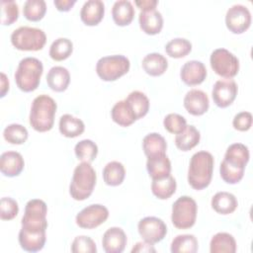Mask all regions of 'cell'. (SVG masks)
Returning a JSON list of instances; mask_svg holds the SVG:
<instances>
[{
	"label": "cell",
	"mask_w": 253,
	"mask_h": 253,
	"mask_svg": "<svg viewBox=\"0 0 253 253\" xmlns=\"http://www.w3.org/2000/svg\"><path fill=\"white\" fill-rule=\"evenodd\" d=\"M249 149L243 143L230 144L219 166L222 180L228 184H236L244 176L245 167L249 161Z\"/></svg>",
	"instance_id": "obj_1"
},
{
	"label": "cell",
	"mask_w": 253,
	"mask_h": 253,
	"mask_svg": "<svg viewBox=\"0 0 253 253\" xmlns=\"http://www.w3.org/2000/svg\"><path fill=\"white\" fill-rule=\"evenodd\" d=\"M214 160L213 156L205 150L196 152L190 160L188 169V182L195 190L207 188L212 178Z\"/></svg>",
	"instance_id": "obj_2"
},
{
	"label": "cell",
	"mask_w": 253,
	"mask_h": 253,
	"mask_svg": "<svg viewBox=\"0 0 253 253\" xmlns=\"http://www.w3.org/2000/svg\"><path fill=\"white\" fill-rule=\"evenodd\" d=\"M56 109L55 101L48 95L42 94L36 97L33 100L29 116L31 126L39 132L50 130L54 124Z\"/></svg>",
	"instance_id": "obj_3"
},
{
	"label": "cell",
	"mask_w": 253,
	"mask_h": 253,
	"mask_svg": "<svg viewBox=\"0 0 253 253\" xmlns=\"http://www.w3.org/2000/svg\"><path fill=\"white\" fill-rule=\"evenodd\" d=\"M97 175L94 168L89 162L78 164L72 175L69 185V194L76 201H84L93 193L96 185Z\"/></svg>",
	"instance_id": "obj_4"
},
{
	"label": "cell",
	"mask_w": 253,
	"mask_h": 253,
	"mask_svg": "<svg viewBox=\"0 0 253 253\" xmlns=\"http://www.w3.org/2000/svg\"><path fill=\"white\" fill-rule=\"evenodd\" d=\"M43 66L36 57H25L20 60L14 77L18 88L23 92L35 91L41 82Z\"/></svg>",
	"instance_id": "obj_5"
},
{
	"label": "cell",
	"mask_w": 253,
	"mask_h": 253,
	"mask_svg": "<svg viewBox=\"0 0 253 253\" xmlns=\"http://www.w3.org/2000/svg\"><path fill=\"white\" fill-rule=\"evenodd\" d=\"M11 42L19 50L38 51L44 46L46 36L41 29L23 26L13 31L11 34Z\"/></svg>",
	"instance_id": "obj_6"
},
{
	"label": "cell",
	"mask_w": 253,
	"mask_h": 253,
	"mask_svg": "<svg viewBox=\"0 0 253 253\" xmlns=\"http://www.w3.org/2000/svg\"><path fill=\"white\" fill-rule=\"evenodd\" d=\"M46 213L47 207L42 200H30L25 207V212L21 220V229L34 232H45L47 228Z\"/></svg>",
	"instance_id": "obj_7"
},
{
	"label": "cell",
	"mask_w": 253,
	"mask_h": 253,
	"mask_svg": "<svg viewBox=\"0 0 253 253\" xmlns=\"http://www.w3.org/2000/svg\"><path fill=\"white\" fill-rule=\"evenodd\" d=\"M198 206L196 201L189 196L178 198L172 206L171 221L179 229L191 228L197 218Z\"/></svg>",
	"instance_id": "obj_8"
},
{
	"label": "cell",
	"mask_w": 253,
	"mask_h": 253,
	"mask_svg": "<svg viewBox=\"0 0 253 253\" xmlns=\"http://www.w3.org/2000/svg\"><path fill=\"white\" fill-rule=\"evenodd\" d=\"M129 67V59L125 55H108L101 57L97 61L96 72L97 75L104 81H115L126 74Z\"/></svg>",
	"instance_id": "obj_9"
},
{
	"label": "cell",
	"mask_w": 253,
	"mask_h": 253,
	"mask_svg": "<svg viewBox=\"0 0 253 253\" xmlns=\"http://www.w3.org/2000/svg\"><path fill=\"white\" fill-rule=\"evenodd\" d=\"M210 62L212 70L226 79L236 76L239 71L238 58L226 48L214 49L211 54Z\"/></svg>",
	"instance_id": "obj_10"
},
{
	"label": "cell",
	"mask_w": 253,
	"mask_h": 253,
	"mask_svg": "<svg viewBox=\"0 0 253 253\" xmlns=\"http://www.w3.org/2000/svg\"><path fill=\"white\" fill-rule=\"evenodd\" d=\"M109 217L108 209L100 204H93L80 211L76 217V224L81 228L93 229L104 223Z\"/></svg>",
	"instance_id": "obj_11"
},
{
	"label": "cell",
	"mask_w": 253,
	"mask_h": 253,
	"mask_svg": "<svg viewBox=\"0 0 253 253\" xmlns=\"http://www.w3.org/2000/svg\"><path fill=\"white\" fill-rule=\"evenodd\" d=\"M137 229L141 238L151 244L160 242L167 233L165 222L156 216H146L141 218L138 221Z\"/></svg>",
	"instance_id": "obj_12"
},
{
	"label": "cell",
	"mask_w": 253,
	"mask_h": 253,
	"mask_svg": "<svg viewBox=\"0 0 253 253\" xmlns=\"http://www.w3.org/2000/svg\"><path fill=\"white\" fill-rule=\"evenodd\" d=\"M225 25L233 34H242L251 25V14L249 9L242 4L232 5L225 14Z\"/></svg>",
	"instance_id": "obj_13"
},
{
	"label": "cell",
	"mask_w": 253,
	"mask_h": 253,
	"mask_svg": "<svg viewBox=\"0 0 253 253\" xmlns=\"http://www.w3.org/2000/svg\"><path fill=\"white\" fill-rule=\"evenodd\" d=\"M237 91L238 86L233 79H220L214 83L211 97L217 107L226 108L235 100Z\"/></svg>",
	"instance_id": "obj_14"
},
{
	"label": "cell",
	"mask_w": 253,
	"mask_h": 253,
	"mask_svg": "<svg viewBox=\"0 0 253 253\" xmlns=\"http://www.w3.org/2000/svg\"><path fill=\"white\" fill-rule=\"evenodd\" d=\"M207 75L208 72L205 64L199 60L187 61L180 71L181 80L189 86H196L203 83Z\"/></svg>",
	"instance_id": "obj_15"
},
{
	"label": "cell",
	"mask_w": 253,
	"mask_h": 253,
	"mask_svg": "<svg viewBox=\"0 0 253 253\" xmlns=\"http://www.w3.org/2000/svg\"><path fill=\"white\" fill-rule=\"evenodd\" d=\"M187 112L193 116H202L209 110L210 101L208 95L199 89L188 91L183 101Z\"/></svg>",
	"instance_id": "obj_16"
},
{
	"label": "cell",
	"mask_w": 253,
	"mask_h": 253,
	"mask_svg": "<svg viewBox=\"0 0 253 253\" xmlns=\"http://www.w3.org/2000/svg\"><path fill=\"white\" fill-rule=\"evenodd\" d=\"M127 242L126 235L121 227L113 226L107 229L102 238V245L107 253H121Z\"/></svg>",
	"instance_id": "obj_17"
},
{
	"label": "cell",
	"mask_w": 253,
	"mask_h": 253,
	"mask_svg": "<svg viewBox=\"0 0 253 253\" xmlns=\"http://www.w3.org/2000/svg\"><path fill=\"white\" fill-rule=\"evenodd\" d=\"M25 166L23 156L17 151H6L0 157V171L7 177L20 175Z\"/></svg>",
	"instance_id": "obj_18"
},
{
	"label": "cell",
	"mask_w": 253,
	"mask_h": 253,
	"mask_svg": "<svg viewBox=\"0 0 253 253\" xmlns=\"http://www.w3.org/2000/svg\"><path fill=\"white\" fill-rule=\"evenodd\" d=\"M146 169L152 180L162 179L170 175L171 162L166 153L148 156L146 161Z\"/></svg>",
	"instance_id": "obj_19"
},
{
	"label": "cell",
	"mask_w": 253,
	"mask_h": 253,
	"mask_svg": "<svg viewBox=\"0 0 253 253\" xmlns=\"http://www.w3.org/2000/svg\"><path fill=\"white\" fill-rule=\"evenodd\" d=\"M105 14V5L101 0H88L86 1L80 11L81 21L86 26L98 25Z\"/></svg>",
	"instance_id": "obj_20"
},
{
	"label": "cell",
	"mask_w": 253,
	"mask_h": 253,
	"mask_svg": "<svg viewBox=\"0 0 253 253\" xmlns=\"http://www.w3.org/2000/svg\"><path fill=\"white\" fill-rule=\"evenodd\" d=\"M138 23L140 29L145 34L152 36L161 32L163 28V17L156 9L141 11L138 16Z\"/></svg>",
	"instance_id": "obj_21"
},
{
	"label": "cell",
	"mask_w": 253,
	"mask_h": 253,
	"mask_svg": "<svg viewBox=\"0 0 253 253\" xmlns=\"http://www.w3.org/2000/svg\"><path fill=\"white\" fill-rule=\"evenodd\" d=\"M18 239L23 250L28 252H38L43 248L46 236L45 232H32L20 229Z\"/></svg>",
	"instance_id": "obj_22"
},
{
	"label": "cell",
	"mask_w": 253,
	"mask_h": 253,
	"mask_svg": "<svg viewBox=\"0 0 253 253\" xmlns=\"http://www.w3.org/2000/svg\"><path fill=\"white\" fill-rule=\"evenodd\" d=\"M70 82V74L67 68L63 66H53L46 75L48 87L55 92H63L67 89Z\"/></svg>",
	"instance_id": "obj_23"
},
{
	"label": "cell",
	"mask_w": 253,
	"mask_h": 253,
	"mask_svg": "<svg viewBox=\"0 0 253 253\" xmlns=\"http://www.w3.org/2000/svg\"><path fill=\"white\" fill-rule=\"evenodd\" d=\"M111 116L112 120L121 126H128L136 121V117L126 99L117 102L113 106Z\"/></svg>",
	"instance_id": "obj_24"
},
{
	"label": "cell",
	"mask_w": 253,
	"mask_h": 253,
	"mask_svg": "<svg viewBox=\"0 0 253 253\" xmlns=\"http://www.w3.org/2000/svg\"><path fill=\"white\" fill-rule=\"evenodd\" d=\"M112 16L118 26L129 25L134 17V8L131 2L128 0L116 1L112 8Z\"/></svg>",
	"instance_id": "obj_25"
},
{
	"label": "cell",
	"mask_w": 253,
	"mask_h": 253,
	"mask_svg": "<svg viewBox=\"0 0 253 253\" xmlns=\"http://www.w3.org/2000/svg\"><path fill=\"white\" fill-rule=\"evenodd\" d=\"M141 65L143 70L150 76H160L168 68V60L164 55L158 52H152L146 54Z\"/></svg>",
	"instance_id": "obj_26"
},
{
	"label": "cell",
	"mask_w": 253,
	"mask_h": 253,
	"mask_svg": "<svg viewBox=\"0 0 253 253\" xmlns=\"http://www.w3.org/2000/svg\"><path fill=\"white\" fill-rule=\"evenodd\" d=\"M211 208L220 214H229L233 212L237 206L238 202L236 197L228 192H217L211 201Z\"/></svg>",
	"instance_id": "obj_27"
},
{
	"label": "cell",
	"mask_w": 253,
	"mask_h": 253,
	"mask_svg": "<svg viewBox=\"0 0 253 253\" xmlns=\"http://www.w3.org/2000/svg\"><path fill=\"white\" fill-rule=\"evenodd\" d=\"M58 127L62 135H64L65 137L73 138L83 133L85 129V125L82 120L70 114H64L59 119Z\"/></svg>",
	"instance_id": "obj_28"
},
{
	"label": "cell",
	"mask_w": 253,
	"mask_h": 253,
	"mask_svg": "<svg viewBox=\"0 0 253 253\" xmlns=\"http://www.w3.org/2000/svg\"><path fill=\"white\" fill-rule=\"evenodd\" d=\"M211 253H234L236 252V241L227 232H218L212 236L210 242Z\"/></svg>",
	"instance_id": "obj_29"
},
{
	"label": "cell",
	"mask_w": 253,
	"mask_h": 253,
	"mask_svg": "<svg viewBox=\"0 0 253 253\" xmlns=\"http://www.w3.org/2000/svg\"><path fill=\"white\" fill-rule=\"evenodd\" d=\"M201 134L200 131L192 125L187 126L186 128L176 134L175 136V144L178 149L182 151H189L194 148L200 142Z\"/></svg>",
	"instance_id": "obj_30"
},
{
	"label": "cell",
	"mask_w": 253,
	"mask_h": 253,
	"mask_svg": "<svg viewBox=\"0 0 253 253\" xmlns=\"http://www.w3.org/2000/svg\"><path fill=\"white\" fill-rule=\"evenodd\" d=\"M142 148L144 154L147 157L157 154H163L166 153L167 142L161 134L157 132H151L143 137Z\"/></svg>",
	"instance_id": "obj_31"
},
{
	"label": "cell",
	"mask_w": 253,
	"mask_h": 253,
	"mask_svg": "<svg viewBox=\"0 0 253 253\" xmlns=\"http://www.w3.org/2000/svg\"><path fill=\"white\" fill-rule=\"evenodd\" d=\"M176 180L171 174L162 179L152 180L151 183L152 194L160 200L169 199L176 192Z\"/></svg>",
	"instance_id": "obj_32"
},
{
	"label": "cell",
	"mask_w": 253,
	"mask_h": 253,
	"mask_svg": "<svg viewBox=\"0 0 253 253\" xmlns=\"http://www.w3.org/2000/svg\"><path fill=\"white\" fill-rule=\"evenodd\" d=\"M126 176L125 166L119 161H111L103 169L104 182L109 186H119L124 182Z\"/></svg>",
	"instance_id": "obj_33"
},
{
	"label": "cell",
	"mask_w": 253,
	"mask_h": 253,
	"mask_svg": "<svg viewBox=\"0 0 253 253\" xmlns=\"http://www.w3.org/2000/svg\"><path fill=\"white\" fill-rule=\"evenodd\" d=\"M199 248V243L193 234L177 235L171 242L172 253H196Z\"/></svg>",
	"instance_id": "obj_34"
},
{
	"label": "cell",
	"mask_w": 253,
	"mask_h": 253,
	"mask_svg": "<svg viewBox=\"0 0 253 253\" xmlns=\"http://www.w3.org/2000/svg\"><path fill=\"white\" fill-rule=\"evenodd\" d=\"M127 103L130 105L136 120L143 118L149 111V100L147 96L140 91H132L126 98Z\"/></svg>",
	"instance_id": "obj_35"
},
{
	"label": "cell",
	"mask_w": 253,
	"mask_h": 253,
	"mask_svg": "<svg viewBox=\"0 0 253 253\" xmlns=\"http://www.w3.org/2000/svg\"><path fill=\"white\" fill-rule=\"evenodd\" d=\"M73 51V43L69 39L58 38L52 42L49 47V56L55 61L68 58Z\"/></svg>",
	"instance_id": "obj_36"
},
{
	"label": "cell",
	"mask_w": 253,
	"mask_h": 253,
	"mask_svg": "<svg viewBox=\"0 0 253 253\" xmlns=\"http://www.w3.org/2000/svg\"><path fill=\"white\" fill-rule=\"evenodd\" d=\"M192 50V43L184 38H176L168 42L165 45L166 53L173 58H182Z\"/></svg>",
	"instance_id": "obj_37"
},
{
	"label": "cell",
	"mask_w": 253,
	"mask_h": 253,
	"mask_svg": "<svg viewBox=\"0 0 253 253\" xmlns=\"http://www.w3.org/2000/svg\"><path fill=\"white\" fill-rule=\"evenodd\" d=\"M74 152L78 160L91 163L98 154V146L91 139H82L76 143Z\"/></svg>",
	"instance_id": "obj_38"
},
{
	"label": "cell",
	"mask_w": 253,
	"mask_h": 253,
	"mask_svg": "<svg viewBox=\"0 0 253 253\" xmlns=\"http://www.w3.org/2000/svg\"><path fill=\"white\" fill-rule=\"evenodd\" d=\"M46 12V4L43 0H27L24 3L23 14L25 18L32 22L42 20Z\"/></svg>",
	"instance_id": "obj_39"
},
{
	"label": "cell",
	"mask_w": 253,
	"mask_h": 253,
	"mask_svg": "<svg viewBox=\"0 0 253 253\" xmlns=\"http://www.w3.org/2000/svg\"><path fill=\"white\" fill-rule=\"evenodd\" d=\"M4 139L11 144H23L29 136L27 128L20 124H11L3 130Z\"/></svg>",
	"instance_id": "obj_40"
},
{
	"label": "cell",
	"mask_w": 253,
	"mask_h": 253,
	"mask_svg": "<svg viewBox=\"0 0 253 253\" xmlns=\"http://www.w3.org/2000/svg\"><path fill=\"white\" fill-rule=\"evenodd\" d=\"M163 126L170 133L178 134L186 128L187 121L183 116L176 113H171L164 118Z\"/></svg>",
	"instance_id": "obj_41"
},
{
	"label": "cell",
	"mask_w": 253,
	"mask_h": 253,
	"mask_svg": "<svg viewBox=\"0 0 253 253\" xmlns=\"http://www.w3.org/2000/svg\"><path fill=\"white\" fill-rule=\"evenodd\" d=\"M1 24L12 25L18 20L19 8L15 1H1Z\"/></svg>",
	"instance_id": "obj_42"
},
{
	"label": "cell",
	"mask_w": 253,
	"mask_h": 253,
	"mask_svg": "<svg viewBox=\"0 0 253 253\" xmlns=\"http://www.w3.org/2000/svg\"><path fill=\"white\" fill-rule=\"evenodd\" d=\"M71 252L73 253H96L97 247L94 240L85 235L76 236L71 244Z\"/></svg>",
	"instance_id": "obj_43"
},
{
	"label": "cell",
	"mask_w": 253,
	"mask_h": 253,
	"mask_svg": "<svg viewBox=\"0 0 253 253\" xmlns=\"http://www.w3.org/2000/svg\"><path fill=\"white\" fill-rule=\"evenodd\" d=\"M19 212L18 203L10 198L4 197L0 201V217L3 220L13 219Z\"/></svg>",
	"instance_id": "obj_44"
},
{
	"label": "cell",
	"mask_w": 253,
	"mask_h": 253,
	"mask_svg": "<svg viewBox=\"0 0 253 253\" xmlns=\"http://www.w3.org/2000/svg\"><path fill=\"white\" fill-rule=\"evenodd\" d=\"M232 126L239 131H247L252 126V115L250 112H240L236 114L232 121Z\"/></svg>",
	"instance_id": "obj_45"
},
{
	"label": "cell",
	"mask_w": 253,
	"mask_h": 253,
	"mask_svg": "<svg viewBox=\"0 0 253 253\" xmlns=\"http://www.w3.org/2000/svg\"><path fill=\"white\" fill-rule=\"evenodd\" d=\"M136 252H139V253H155L156 250L155 248L153 247V244L151 243H148L146 241H140V242H137L133 248L131 249V253H136Z\"/></svg>",
	"instance_id": "obj_46"
},
{
	"label": "cell",
	"mask_w": 253,
	"mask_h": 253,
	"mask_svg": "<svg viewBox=\"0 0 253 253\" xmlns=\"http://www.w3.org/2000/svg\"><path fill=\"white\" fill-rule=\"evenodd\" d=\"M76 3V0H54L53 4L55 5L56 9L60 12H67L69 11L74 4Z\"/></svg>",
	"instance_id": "obj_47"
},
{
	"label": "cell",
	"mask_w": 253,
	"mask_h": 253,
	"mask_svg": "<svg viewBox=\"0 0 253 253\" xmlns=\"http://www.w3.org/2000/svg\"><path fill=\"white\" fill-rule=\"evenodd\" d=\"M134 4L141 10V11H148L155 9L158 1L156 0H136L134 1Z\"/></svg>",
	"instance_id": "obj_48"
},
{
	"label": "cell",
	"mask_w": 253,
	"mask_h": 253,
	"mask_svg": "<svg viewBox=\"0 0 253 253\" xmlns=\"http://www.w3.org/2000/svg\"><path fill=\"white\" fill-rule=\"evenodd\" d=\"M9 90V80L5 73L1 72V98H3Z\"/></svg>",
	"instance_id": "obj_49"
}]
</instances>
